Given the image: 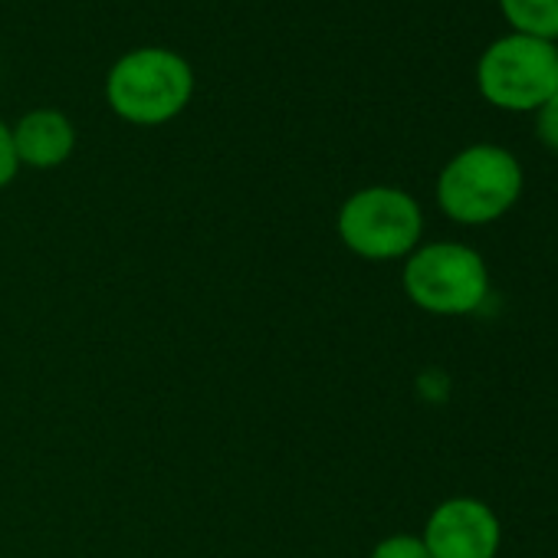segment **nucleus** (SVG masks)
Masks as SVG:
<instances>
[{
	"label": "nucleus",
	"mask_w": 558,
	"mask_h": 558,
	"mask_svg": "<svg viewBox=\"0 0 558 558\" xmlns=\"http://www.w3.org/2000/svg\"><path fill=\"white\" fill-rule=\"evenodd\" d=\"M512 34L558 44V0H499Z\"/></svg>",
	"instance_id": "nucleus-8"
},
{
	"label": "nucleus",
	"mask_w": 558,
	"mask_h": 558,
	"mask_svg": "<svg viewBox=\"0 0 558 558\" xmlns=\"http://www.w3.org/2000/svg\"><path fill=\"white\" fill-rule=\"evenodd\" d=\"M525 187L519 158L502 145H466L437 174V207L447 220L483 227L506 217Z\"/></svg>",
	"instance_id": "nucleus-1"
},
{
	"label": "nucleus",
	"mask_w": 558,
	"mask_h": 558,
	"mask_svg": "<svg viewBox=\"0 0 558 558\" xmlns=\"http://www.w3.org/2000/svg\"><path fill=\"white\" fill-rule=\"evenodd\" d=\"M194 99L191 63L165 47H138L116 60L106 76L109 109L132 125L155 129L178 119Z\"/></svg>",
	"instance_id": "nucleus-2"
},
{
	"label": "nucleus",
	"mask_w": 558,
	"mask_h": 558,
	"mask_svg": "<svg viewBox=\"0 0 558 558\" xmlns=\"http://www.w3.org/2000/svg\"><path fill=\"white\" fill-rule=\"evenodd\" d=\"M421 538L430 558H496L502 525L489 502L476 496H450L434 506Z\"/></svg>",
	"instance_id": "nucleus-6"
},
{
	"label": "nucleus",
	"mask_w": 558,
	"mask_h": 558,
	"mask_svg": "<svg viewBox=\"0 0 558 558\" xmlns=\"http://www.w3.org/2000/svg\"><path fill=\"white\" fill-rule=\"evenodd\" d=\"M408 300L430 316H473L489 296V266L480 250L453 240L421 243L401 269Z\"/></svg>",
	"instance_id": "nucleus-3"
},
{
	"label": "nucleus",
	"mask_w": 558,
	"mask_h": 558,
	"mask_svg": "<svg viewBox=\"0 0 558 558\" xmlns=\"http://www.w3.org/2000/svg\"><path fill=\"white\" fill-rule=\"evenodd\" d=\"M480 96L502 112H535L558 89V44L506 34L476 63Z\"/></svg>",
	"instance_id": "nucleus-5"
},
{
	"label": "nucleus",
	"mask_w": 558,
	"mask_h": 558,
	"mask_svg": "<svg viewBox=\"0 0 558 558\" xmlns=\"http://www.w3.org/2000/svg\"><path fill=\"white\" fill-rule=\"evenodd\" d=\"M535 116V138L558 155V89L532 112Z\"/></svg>",
	"instance_id": "nucleus-10"
},
{
	"label": "nucleus",
	"mask_w": 558,
	"mask_h": 558,
	"mask_svg": "<svg viewBox=\"0 0 558 558\" xmlns=\"http://www.w3.org/2000/svg\"><path fill=\"white\" fill-rule=\"evenodd\" d=\"M368 558H430L427 545L421 535H411V532H398V535H388L381 538Z\"/></svg>",
	"instance_id": "nucleus-9"
},
{
	"label": "nucleus",
	"mask_w": 558,
	"mask_h": 558,
	"mask_svg": "<svg viewBox=\"0 0 558 558\" xmlns=\"http://www.w3.org/2000/svg\"><path fill=\"white\" fill-rule=\"evenodd\" d=\"M336 230L342 246L362 259H408L421 246L424 210L404 187L372 184L345 197L336 217Z\"/></svg>",
	"instance_id": "nucleus-4"
},
{
	"label": "nucleus",
	"mask_w": 558,
	"mask_h": 558,
	"mask_svg": "<svg viewBox=\"0 0 558 558\" xmlns=\"http://www.w3.org/2000/svg\"><path fill=\"white\" fill-rule=\"evenodd\" d=\"M11 135L21 168L27 165L37 171H50L66 165L76 151V129L60 109H34L21 116Z\"/></svg>",
	"instance_id": "nucleus-7"
},
{
	"label": "nucleus",
	"mask_w": 558,
	"mask_h": 558,
	"mask_svg": "<svg viewBox=\"0 0 558 558\" xmlns=\"http://www.w3.org/2000/svg\"><path fill=\"white\" fill-rule=\"evenodd\" d=\"M21 171V161H17V151H14V135H11V125L0 119V191H4Z\"/></svg>",
	"instance_id": "nucleus-11"
}]
</instances>
